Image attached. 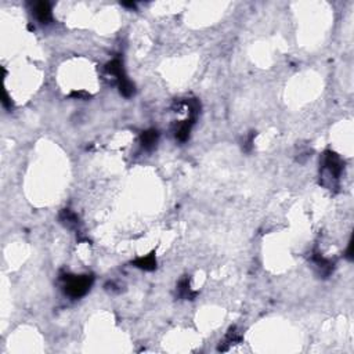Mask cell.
<instances>
[{"mask_svg":"<svg viewBox=\"0 0 354 354\" xmlns=\"http://www.w3.org/2000/svg\"><path fill=\"white\" fill-rule=\"evenodd\" d=\"M60 221H61L65 227H68V228H76V227L79 225V219H78V216H76L72 211H69V209H64V211L60 213Z\"/></svg>","mask_w":354,"mask_h":354,"instance_id":"obj_9","label":"cell"},{"mask_svg":"<svg viewBox=\"0 0 354 354\" xmlns=\"http://www.w3.org/2000/svg\"><path fill=\"white\" fill-rule=\"evenodd\" d=\"M346 258H348L350 262L353 260V239H350L348 246V251H346Z\"/></svg>","mask_w":354,"mask_h":354,"instance_id":"obj_11","label":"cell"},{"mask_svg":"<svg viewBox=\"0 0 354 354\" xmlns=\"http://www.w3.org/2000/svg\"><path fill=\"white\" fill-rule=\"evenodd\" d=\"M133 265L141 268L144 271H154L157 268V259H155V252H151L147 256H141L133 262Z\"/></svg>","mask_w":354,"mask_h":354,"instance_id":"obj_8","label":"cell"},{"mask_svg":"<svg viewBox=\"0 0 354 354\" xmlns=\"http://www.w3.org/2000/svg\"><path fill=\"white\" fill-rule=\"evenodd\" d=\"M3 105L6 107L7 109H11V100L8 98V94H4V100H3Z\"/></svg>","mask_w":354,"mask_h":354,"instance_id":"obj_13","label":"cell"},{"mask_svg":"<svg viewBox=\"0 0 354 354\" xmlns=\"http://www.w3.org/2000/svg\"><path fill=\"white\" fill-rule=\"evenodd\" d=\"M71 97H75V98H88V97H90V94L85 93V91H72V93H71Z\"/></svg>","mask_w":354,"mask_h":354,"instance_id":"obj_12","label":"cell"},{"mask_svg":"<svg viewBox=\"0 0 354 354\" xmlns=\"http://www.w3.org/2000/svg\"><path fill=\"white\" fill-rule=\"evenodd\" d=\"M311 260H313L314 266H315V268L318 270V274H320L321 277L327 278L328 275L334 271V268H335L334 260L325 259V258H324L321 253L314 252L313 256H311Z\"/></svg>","mask_w":354,"mask_h":354,"instance_id":"obj_3","label":"cell"},{"mask_svg":"<svg viewBox=\"0 0 354 354\" xmlns=\"http://www.w3.org/2000/svg\"><path fill=\"white\" fill-rule=\"evenodd\" d=\"M35 15L39 22L42 24H50L53 21V14H51V6L48 1H39L35 4Z\"/></svg>","mask_w":354,"mask_h":354,"instance_id":"obj_4","label":"cell"},{"mask_svg":"<svg viewBox=\"0 0 354 354\" xmlns=\"http://www.w3.org/2000/svg\"><path fill=\"white\" fill-rule=\"evenodd\" d=\"M61 279L64 281L65 295H68L72 299H79L90 291L94 277L91 274H83V275L65 274V275H62Z\"/></svg>","mask_w":354,"mask_h":354,"instance_id":"obj_2","label":"cell"},{"mask_svg":"<svg viewBox=\"0 0 354 354\" xmlns=\"http://www.w3.org/2000/svg\"><path fill=\"white\" fill-rule=\"evenodd\" d=\"M158 138H159V133H158L155 129H150L145 130L141 133L140 136V143H141V147L144 150L150 151L152 150L158 143Z\"/></svg>","mask_w":354,"mask_h":354,"instance_id":"obj_6","label":"cell"},{"mask_svg":"<svg viewBox=\"0 0 354 354\" xmlns=\"http://www.w3.org/2000/svg\"><path fill=\"white\" fill-rule=\"evenodd\" d=\"M197 295L198 292L191 289L190 278H188V277H184V278L178 282V285H177V296H178L180 299L192 300L195 299Z\"/></svg>","mask_w":354,"mask_h":354,"instance_id":"obj_7","label":"cell"},{"mask_svg":"<svg viewBox=\"0 0 354 354\" xmlns=\"http://www.w3.org/2000/svg\"><path fill=\"white\" fill-rule=\"evenodd\" d=\"M321 184L328 190H335L339 187V178L343 172V161L334 151L327 150L321 159Z\"/></svg>","mask_w":354,"mask_h":354,"instance_id":"obj_1","label":"cell"},{"mask_svg":"<svg viewBox=\"0 0 354 354\" xmlns=\"http://www.w3.org/2000/svg\"><path fill=\"white\" fill-rule=\"evenodd\" d=\"M122 6L132 7V8H134V7H136V4H134V3H122Z\"/></svg>","mask_w":354,"mask_h":354,"instance_id":"obj_14","label":"cell"},{"mask_svg":"<svg viewBox=\"0 0 354 354\" xmlns=\"http://www.w3.org/2000/svg\"><path fill=\"white\" fill-rule=\"evenodd\" d=\"M195 119H197V116L190 115V119L183 121V122L177 125L176 129H175V136H176L178 141H187V140H188L191 133V128H192V125L195 123Z\"/></svg>","mask_w":354,"mask_h":354,"instance_id":"obj_5","label":"cell"},{"mask_svg":"<svg viewBox=\"0 0 354 354\" xmlns=\"http://www.w3.org/2000/svg\"><path fill=\"white\" fill-rule=\"evenodd\" d=\"M255 136H256V133H255V132H251V134H249V136H246L245 138H244L242 148H244V151H245V152H251V150H252L253 138H255Z\"/></svg>","mask_w":354,"mask_h":354,"instance_id":"obj_10","label":"cell"}]
</instances>
